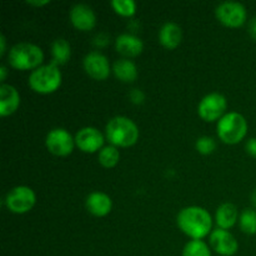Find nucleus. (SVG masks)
I'll list each match as a JSON object with an SVG mask.
<instances>
[{"instance_id":"obj_1","label":"nucleus","mask_w":256,"mask_h":256,"mask_svg":"<svg viewBox=\"0 0 256 256\" xmlns=\"http://www.w3.org/2000/svg\"><path fill=\"white\" fill-rule=\"evenodd\" d=\"M178 225L180 230L194 240L206 236L212 229V216L200 206H188L178 215Z\"/></svg>"},{"instance_id":"obj_2","label":"nucleus","mask_w":256,"mask_h":256,"mask_svg":"<svg viewBox=\"0 0 256 256\" xmlns=\"http://www.w3.org/2000/svg\"><path fill=\"white\" fill-rule=\"evenodd\" d=\"M106 139L116 146H132L139 138V130L135 122L125 116H115L109 120L105 128Z\"/></svg>"},{"instance_id":"obj_3","label":"nucleus","mask_w":256,"mask_h":256,"mask_svg":"<svg viewBox=\"0 0 256 256\" xmlns=\"http://www.w3.org/2000/svg\"><path fill=\"white\" fill-rule=\"evenodd\" d=\"M44 59V52L32 42H19L10 49L8 60L12 68L19 70L38 69Z\"/></svg>"},{"instance_id":"obj_4","label":"nucleus","mask_w":256,"mask_h":256,"mask_svg":"<svg viewBox=\"0 0 256 256\" xmlns=\"http://www.w3.org/2000/svg\"><path fill=\"white\" fill-rule=\"evenodd\" d=\"M62 84V72L55 64L39 66L30 74L29 85L34 92L40 94H49L55 92Z\"/></svg>"},{"instance_id":"obj_5","label":"nucleus","mask_w":256,"mask_h":256,"mask_svg":"<svg viewBox=\"0 0 256 256\" xmlns=\"http://www.w3.org/2000/svg\"><path fill=\"white\" fill-rule=\"evenodd\" d=\"M248 132V122L239 112H229L218 122V135L226 144H238Z\"/></svg>"},{"instance_id":"obj_6","label":"nucleus","mask_w":256,"mask_h":256,"mask_svg":"<svg viewBox=\"0 0 256 256\" xmlns=\"http://www.w3.org/2000/svg\"><path fill=\"white\" fill-rule=\"evenodd\" d=\"M35 192L29 186H15L5 196V205L15 214H24L29 212L35 204Z\"/></svg>"},{"instance_id":"obj_7","label":"nucleus","mask_w":256,"mask_h":256,"mask_svg":"<svg viewBox=\"0 0 256 256\" xmlns=\"http://www.w3.org/2000/svg\"><path fill=\"white\" fill-rule=\"evenodd\" d=\"M216 18L224 25L238 28L246 20V9L242 4L236 2H224L215 10Z\"/></svg>"},{"instance_id":"obj_8","label":"nucleus","mask_w":256,"mask_h":256,"mask_svg":"<svg viewBox=\"0 0 256 256\" xmlns=\"http://www.w3.org/2000/svg\"><path fill=\"white\" fill-rule=\"evenodd\" d=\"M75 139L70 135L69 132L62 128L52 129L49 134L46 135L45 144H46L48 150L52 154L58 155V156H66L74 149Z\"/></svg>"},{"instance_id":"obj_9","label":"nucleus","mask_w":256,"mask_h":256,"mask_svg":"<svg viewBox=\"0 0 256 256\" xmlns=\"http://www.w3.org/2000/svg\"><path fill=\"white\" fill-rule=\"evenodd\" d=\"M226 99L219 92H212L202 99L198 106V112L206 122L219 119L226 110Z\"/></svg>"},{"instance_id":"obj_10","label":"nucleus","mask_w":256,"mask_h":256,"mask_svg":"<svg viewBox=\"0 0 256 256\" xmlns=\"http://www.w3.org/2000/svg\"><path fill=\"white\" fill-rule=\"evenodd\" d=\"M84 69L95 80H105L110 74L109 62L99 52H92L84 58Z\"/></svg>"},{"instance_id":"obj_11","label":"nucleus","mask_w":256,"mask_h":256,"mask_svg":"<svg viewBox=\"0 0 256 256\" xmlns=\"http://www.w3.org/2000/svg\"><path fill=\"white\" fill-rule=\"evenodd\" d=\"M75 144L85 152H95L104 144V136L102 132L92 126L80 129L75 136Z\"/></svg>"},{"instance_id":"obj_12","label":"nucleus","mask_w":256,"mask_h":256,"mask_svg":"<svg viewBox=\"0 0 256 256\" xmlns=\"http://www.w3.org/2000/svg\"><path fill=\"white\" fill-rule=\"evenodd\" d=\"M210 245L218 254L222 256H232L238 252L236 239L232 234H230L228 230L218 229L214 230L210 235Z\"/></svg>"},{"instance_id":"obj_13","label":"nucleus","mask_w":256,"mask_h":256,"mask_svg":"<svg viewBox=\"0 0 256 256\" xmlns=\"http://www.w3.org/2000/svg\"><path fill=\"white\" fill-rule=\"evenodd\" d=\"M70 20L75 28L86 32L95 26L96 16L89 5L76 4L70 10Z\"/></svg>"},{"instance_id":"obj_14","label":"nucleus","mask_w":256,"mask_h":256,"mask_svg":"<svg viewBox=\"0 0 256 256\" xmlns=\"http://www.w3.org/2000/svg\"><path fill=\"white\" fill-rule=\"evenodd\" d=\"M20 104V96L18 90L9 84H2L0 86V114L8 116L15 112Z\"/></svg>"},{"instance_id":"obj_15","label":"nucleus","mask_w":256,"mask_h":256,"mask_svg":"<svg viewBox=\"0 0 256 256\" xmlns=\"http://www.w3.org/2000/svg\"><path fill=\"white\" fill-rule=\"evenodd\" d=\"M115 48L124 56H138L142 52V42L132 34H122L116 38Z\"/></svg>"},{"instance_id":"obj_16","label":"nucleus","mask_w":256,"mask_h":256,"mask_svg":"<svg viewBox=\"0 0 256 256\" xmlns=\"http://www.w3.org/2000/svg\"><path fill=\"white\" fill-rule=\"evenodd\" d=\"M86 209L95 216H105L112 210V199L106 194L100 192H92L86 198Z\"/></svg>"},{"instance_id":"obj_17","label":"nucleus","mask_w":256,"mask_h":256,"mask_svg":"<svg viewBox=\"0 0 256 256\" xmlns=\"http://www.w3.org/2000/svg\"><path fill=\"white\" fill-rule=\"evenodd\" d=\"M182 28L175 22H166L160 29L159 40L168 49H175L182 42Z\"/></svg>"},{"instance_id":"obj_18","label":"nucleus","mask_w":256,"mask_h":256,"mask_svg":"<svg viewBox=\"0 0 256 256\" xmlns=\"http://www.w3.org/2000/svg\"><path fill=\"white\" fill-rule=\"evenodd\" d=\"M238 220V209L234 204L225 202L216 210V224L220 229H230Z\"/></svg>"},{"instance_id":"obj_19","label":"nucleus","mask_w":256,"mask_h":256,"mask_svg":"<svg viewBox=\"0 0 256 256\" xmlns=\"http://www.w3.org/2000/svg\"><path fill=\"white\" fill-rule=\"evenodd\" d=\"M112 72L118 79L125 82H132L138 78L136 66L134 62L128 59L116 60L112 66Z\"/></svg>"},{"instance_id":"obj_20","label":"nucleus","mask_w":256,"mask_h":256,"mask_svg":"<svg viewBox=\"0 0 256 256\" xmlns=\"http://www.w3.org/2000/svg\"><path fill=\"white\" fill-rule=\"evenodd\" d=\"M52 64H65L69 60L72 50H70L69 42L62 38L55 39L52 44Z\"/></svg>"},{"instance_id":"obj_21","label":"nucleus","mask_w":256,"mask_h":256,"mask_svg":"<svg viewBox=\"0 0 256 256\" xmlns=\"http://www.w3.org/2000/svg\"><path fill=\"white\" fill-rule=\"evenodd\" d=\"M120 159V154L119 150L116 149L115 146H105L100 150L99 154V162L102 165L104 168H112L118 164Z\"/></svg>"},{"instance_id":"obj_22","label":"nucleus","mask_w":256,"mask_h":256,"mask_svg":"<svg viewBox=\"0 0 256 256\" xmlns=\"http://www.w3.org/2000/svg\"><path fill=\"white\" fill-rule=\"evenodd\" d=\"M240 228L245 234H256V212L252 209H245L240 215Z\"/></svg>"},{"instance_id":"obj_23","label":"nucleus","mask_w":256,"mask_h":256,"mask_svg":"<svg viewBox=\"0 0 256 256\" xmlns=\"http://www.w3.org/2000/svg\"><path fill=\"white\" fill-rule=\"evenodd\" d=\"M182 256H212L209 246L202 240H192L188 242L182 252Z\"/></svg>"},{"instance_id":"obj_24","label":"nucleus","mask_w":256,"mask_h":256,"mask_svg":"<svg viewBox=\"0 0 256 256\" xmlns=\"http://www.w3.org/2000/svg\"><path fill=\"white\" fill-rule=\"evenodd\" d=\"M112 6L122 16H132L136 10V4L132 0H112Z\"/></svg>"},{"instance_id":"obj_25","label":"nucleus","mask_w":256,"mask_h":256,"mask_svg":"<svg viewBox=\"0 0 256 256\" xmlns=\"http://www.w3.org/2000/svg\"><path fill=\"white\" fill-rule=\"evenodd\" d=\"M216 148L214 139L210 136H202L196 140V150L200 154H212Z\"/></svg>"},{"instance_id":"obj_26","label":"nucleus","mask_w":256,"mask_h":256,"mask_svg":"<svg viewBox=\"0 0 256 256\" xmlns=\"http://www.w3.org/2000/svg\"><path fill=\"white\" fill-rule=\"evenodd\" d=\"M129 96H130V100H132L134 104H142V102L145 100L144 92L139 89H132V92H130Z\"/></svg>"},{"instance_id":"obj_27","label":"nucleus","mask_w":256,"mask_h":256,"mask_svg":"<svg viewBox=\"0 0 256 256\" xmlns=\"http://www.w3.org/2000/svg\"><path fill=\"white\" fill-rule=\"evenodd\" d=\"M245 148H246V152H249L252 156L256 158V138H252V139L248 140Z\"/></svg>"},{"instance_id":"obj_28","label":"nucleus","mask_w":256,"mask_h":256,"mask_svg":"<svg viewBox=\"0 0 256 256\" xmlns=\"http://www.w3.org/2000/svg\"><path fill=\"white\" fill-rule=\"evenodd\" d=\"M249 34L252 35V39L256 42V16L252 18V22L249 24Z\"/></svg>"},{"instance_id":"obj_29","label":"nucleus","mask_w":256,"mask_h":256,"mask_svg":"<svg viewBox=\"0 0 256 256\" xmlns=\"http://www.w3.org/2000/svg\"><path fill=\"white\" fill-rule=\"evenodd\" d=\"M28 4L35 5V6H42V5L49 4V0H42V2H34V0H28Z\"/></svg>"},{"instance_id":"obj_30","label":"nucleus","mask_w":256,"mask_h":256,"mask_svg":"<svg viewBox=\"0 0 256 256\" xmlns=\"http://www.w3.org/2000/svg\"><path fill=\"white\" fill-rule=\"evenodd\" d=\"M0 44H2V48H0V55H2L5 52V48H6V40H5L4 35L0 36Z\"/></svg>"},{"instance_id":"obj_31","label":"nucleus","mask_w":256,"mask_h":256,"mask_svg":"<svg viewBox=\"0 0 256 256\" xmlns=\"http://www.w3.org/2000/svg\"><path fill=\"white\" fill-rule=\"evenodd\" d=\"M0 80H2V82H4L5 80V78H6V68L5 66H2L0 68Z\"/></svg>"},{"instance_id":"obj_32","label":"nucleus","mask_w":256,"mask_h":256,"mask_svg":"<svg viewBox=\"0 0 256 256\" xmlns=\"http://www.w3.org/2000/svg\"><path fill=\"white\" fill-rule=\"evenodd\" d=\"M252 202L254 206H256V188L252 190Z\"/></svg>"}]
</instances>
